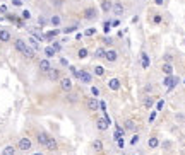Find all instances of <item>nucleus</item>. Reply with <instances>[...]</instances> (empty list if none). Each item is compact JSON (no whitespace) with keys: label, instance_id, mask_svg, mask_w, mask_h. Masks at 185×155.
<instances>
[{"label":"nucleus","instance_id":"obj_6","mask_svg":"<svg viewBox=\"0 0 185 155\" xmlns=\"http://www.w3.org/2000/svg\"><path fill=\"white\" fill-rule=\"evenodd\" d=\"M96 15H98V10H96L94 7H89V9H86V10H84V17H86L87 21L96 19Z\"/></svg>","mask_w":185,"mask_h":155},{"label":"nucleus","instance_id":"obj_4","mask_svg":"<svg viewBox=\"0 0 185 155\" xmlns=\"http://www.w3.org/2000/svg\"><path fill=\"white\" fill-rule=\"evenodd\" d=\"M77 79L81 80V82H84V84H91V82H93V79H91V73H87L86 70H79V75H77Z\"/></svg>","mask_w":185,"mask_h":155},{"label":"nucleus","instance_id":"obj_32","mask_svg":"<svg viewBox=\"0 0 185 155\" xmlns=\"http://www.w3.org/2000/svg\"><path fill=\"white\" fill-rule=\"evenodd\" d=\"M77 57L81 58V60H84V58L87 57V50H86V48H81V50H79V53H77Z\"/></svg>","mask_w":185,"mask_h":155},{"label":"nucleus","instance_id":"obj_25","mask_svg":"<svg viewBox=\"0 0 185 155\" xmlns=\"http://www.w3.org/2000/svg\"><path fill=\"white\" fill-rule=\"evenodd\" d=\"M111 2H110V0H103V2H101V9H103V12H108L110 9H111Z\"/></svg>","mask_w":185,"mask_h":155},{"label":"nucleus","instance_id":"obj_28","mask_svg":"<svg viewBox=\"0 0 185 155\" xmlns=\"http://www.w3.org/2000/svg\"><path fill=\"white\" fill-rule=\"evenodd\" d=\"M94 73H96V75H98V77H103V75H104V68H103V66H101V65L94 66Z\"/></svg>","mask_w":185,"mask_h":155},{"label":"nucleus","instance_id":"obj_2","mask_svg":"<svg viewBox=\"0 0 185 155\" xmlns=\"http://www.w3.org/2000/svg\"><path fill=\"white\" fill-rule=\"evenodd\" d=\"M17 148H19V150H22V152L31 150V140H29V138H26V136H22V138L19 140V143H17Z\"/></svg>","mask_w":185,"mask_h":155},{"label":"nucleus","instance_id":"obj_33","mask_svg":"<svg viewBox=\"0 0 185 155\" xmlns=\"http://www.w3.org/2000/svg\"><path fill=\"white\" fill-rule=\"evenodd\" d=\"M67 101H69V102H77L79 97H77L76 94H69V95H67Z\"/></svg>","mask_w":185,"mask_h":155},{"label":"nucleus","instance_id":"obj_37","mask_svg":"<svg viewBox=\"0 0 185 155\" xmlns=\"http://www.w3.org/2000/svg\"><path fill=\"white\" fill-rule=\"evenodd\" d=\"M163 106H165V101H158V102H156V106H154V108H156L154 111H161V109H163Z\"/></svg>","mask_w":185,"mask_h":155},{"label":"nucleus","instance_id":"obj_27","mask_svg":"<svg viewBox=\"0 0 185 155\" xmlns=\"http://www.w3.org/2000/svg\"><path fill=\"white\" fill-rule=\"evenodd\" d=\"M115 140H118V138H123V130H122V128H118V126H117V128H115Z\"/></svg>","mask_w":185,"mask_h":155},{"label":"nucleus","instance_id":"obj_29","mask_svg":"<svg viewBox=\"0 0 185 155\" xmlns=\"http://www.w3.org/2000/svg\"><path fill=\"white\" fill-rule=\"evenodd\" d=\"M104 55H106V51H104V48H98L96 50V58H104Z\"/></svg>","mask_w":185,"mask_h":155},{"label":"nucleus","instance_id":"obj_13","mask_svg":"<svg viewBox=\"0 0 185 155\" xmlns=\"http://www.w3.org/2000/svg\"><path fill=\"white\" fill-rule=\"evenodd\" d=\"M149 65H151L149 55H147V53H142V55H141V66H142V68H149Z\"/></svg>","mask_w":185,"mask_h":155},{"label":"nucleus","instance_id":"obj_18","mask_svg":"<svg viewBox=\"0 0 185 155\" xmlns=\"http://www.w3.org/2000/svg\"><path fill=\"white\" fill-rule=\"evenodd\" d=\"M48 79L50 80H58L60 79V72H58L57 68H52V70L48 72Z\"/></svg>","mask_w":185,"mask_h":155},{"label":"nucleus","instance_id":"obj_41","mask_svg":"<svg viewBox=\"0 0 185 155\" xmlns=\"http://www.w3.org/2000/svg\"><path fill=\"white\" fill-rule=\"evenodd\" d=\"M29 17H31V12H29V10H24L22 12V19H29Z\"/></svg>","mask_w":185,"mask_h":155},{"label":"nucleus","instance_id":"obj_16","mask_svg":"<svg viewBox=\"0 0 185 155\" xmlns=\"http://www.w3.org/2000/svg\"><path fill=\"white\" fill-rule=\"evenodd\" d=\"M161 70H163V73H165V75H173V65H171V63H168V61H166L165 65L161 66Z\"/></svg>","mask_w":185,"mask_h":155},{"label":"nucleus","instance_id":"obj_49","mask_svg":"<svg viewBox=\"0 0 185 155\" xmlns=\"http://www.w3.org/2000/svg\"><path fill=\"white\" fill-rule=\"evenodd\" d=\"M91 92H93V94H94V95H98V94H100V90L96 89V87H93V89H91Z\"/></svg>","mask_w":185,"mask_h":155},{"label":"nucleus","instance_id":"obj_36","mask_svg":"<svg viewBox=\"0 0 185 155\" xmlns=\"http://www.w3.org/2000/svg\"><path fill=\"white\" fill-rule=\"evenodd\" d=\"M69 70H70V73H72V75H74V77H76V79H77V75H79V70H77V68H76V66H69Z\"/></svg>","mask_w":185,"mask_h":155},{"label":"nucleus","instance_id":"obj_20","mask_svg":"<svg viewBox=\"0 0 185 155\" xmlns=\"http://www.w3.org/2000/svg\"><path fill=\"white\" fill-rule=\"evenodd\" d=\"M147 145H149V148H158V147H159V140H158V136H151L149 141H147Z\"/></svg>","mask_w":185,"mask_h":155},{"label":"nucleus","instance_id":"obj_45","mask_svg":"<svg viewBox=\"0 0 185 155\" xmlns=\"http://www.w3.org/2000/svg\"><path fill=\"white\" fill-rule=\"evenodd\" d=\"M170 147H171V141H165V143H163V148H165V150H168Z\"/></svg>","mask_w":185,"mask_h":155},{"label":"nucleus","instance_id":"obj_10","mask_svg":"<svg viewBox=\"0 0 185 155\" xmlns=\"http://www.w3.org/2000/svg\"><path fill=\"white\" fill-rule=\"evenodd\" d=\"M48 148V150H52V152H55L58 148V143H57V140H55V138H53V136H50V138H48V141H46V145H45Z\"/></svg>","mask_w":185,"mask_h":155},{"label":"nucleus","instance_id":"obj_11","mask_svg":"<svg viewBox=\"0 0 185 155\" xmlns=\"http://www.w3.org/2000/svg\"><path fill=\"white\" fill-rule=\"evenodd\" d=\"M60 87H62V90L69 92V90L72 89V80L70 79H62L60 80Z\"/></svg>","mask_w":185,"mask_h":155},{"label":"nucleus","instance_id":"obj_21","mask_svg":"<svg viewBox=\"0 0 185 155\" xmlns=\"http://www.w3.org/2000/svg\"><path fill=\"white\" fill-rule=\"evenodd\" d=\"M135 128H137V124H135V121H134V119H127V121H125V130L134 131Z\"/></svg>","mask_w":185,"mask_h":155},{"label":"nucleus","instance_id":"obj_3","mask_svg":"<svg viewBox=\"0 0 185 155\" xmlns=\"http://www.w3.org/2000/svg\"><path fill=\"white\" fill-rule=\"evenodd\" d=\"M108 124H110V119H108V116L104 114V118H100L98 121H96V126H98V130L100 131H104L106 128H108Z\"/></svg>","mask_w":185,"mask_h":155},{"label":"nucleus","instance_id":"obj_46","mask_svg":"<svg viewBox=\"0 0 185 155\" xmlns=\"http://www.w3.org/2000/svg\"><path fill=\"white\" fill-rule=\"evenodd\" d=\"M139 141V136H134L132 140H130V145H135V143H137Z\"/></svg>","mask_w":185,"mask_h":155},{"label":"nucleus","instance_id":"obj_44","mask_svg":"<svg viewBox=\"0 0 185 155\" xmlns=\"http://www.w3.org/2000/svg\"><path fill=\"white\" fill-rule=\"evenodd\" d=\"M12 4H14L15 7H21V5H22V0H12Z\"/></svg>","mask_w":185,"mask_h":155},{"label":"nucleus","instance_id":"obj_30","mask_svg":"<svg viewBox=\"0 0 185 155\" xmlns=\"http://www.w3.org/2000/svg\"><path fill=\"white\" fill-rule=\"evenodd\" d=\"M74 31H77V24H72V26H69V27L63 29V33L69 34V33H74Z\"/></svg>","mask_w":185,"mask_h":155},{"label":"nucleus","instance_id":"obj_54","mask_svg":"<svg viewBox=\"0 0 185 155\" xmlns=\"http://www.w3.org/2000/svg\"><path fill=\"white\" fill-rule=\"evenodd\" d=\"M36 155H39V153H36Z\"/></svg>","mask_w":185,"mask_h":155},{"label":"nucleus","instance_id":"obj_51","mask_svg":"<svg viewBox=\"0 0 185 155\" xmlns=\"http://www.w3.org/2000/svg\"><path fill=\"white\" fill-rule=\"evenodd\" d=\"M154 4H156V5H163V4H165V0H154Z\"/></svg>","mask_w":185,"mask_h":155},{"label":"nucleus","instance_id":"obj_9","mask_svg":"<svg viewBox=\"0 0 185 155\" xmlns=\"http://www.w3.org/2000/svg\"><path fill=\"white\" fill-rule=\"evenodd\" d=\"M111 10H113L115 15H122L123 14V4L122 2H115V4L111 5Z\"/></svg>","mask_w":185,"mask_h":155},{"label":"nucleus","instance_id":"obj_53","mask_svg":"<svg viewBox=\"0 0 185 155\" xmlns=\"http://www.w3.org/2000/svg\"><path fill=\"white\" fill-rule=\"evenodd\" d=\"M165 60L168 61V63H170V61H171V55H166V57H165Z\"/></svg>","mask_w":185,"mask_h":155},{"label":"nucleus","instance_id":"obj_5","mask_svg":"<svg viewBox=\"0 0 185 155\" xmlns=\"http://www.w3.org/2000/svg\"><path fill=\"white\" fill-rule=\"evenodd\" d=\"M86 106L89 111H100V101H96V99H87Z\"/></svg>","mask_w":185,"mask_h":155},{"label":"nucleus","instance_id":"obj_42","mask_svg":"<svg viewBox=\"0 0 185 155\" xmlns=\"http://www.w3.org/2000/svg\"><path fill=\"white\" fill-rule=\"evenodd\" d=\"M100 109L101 111H106V102L104 101H100Z\"/></svg>","mask_w":185,"mask_h":155},{"label":"nucleus","instance_id":"obj_39","mask_svg":"<svg viewBox=\"0 0 185 155\" xmlns=\"http://www.w3.org/2000/svg\"><path fill=\"white\" fill-rule=\"evenodd\" d=\"M94 33H96V31H94L93 27H91V29H86V31H84V34H86V36H93Z\"/></svg>","mask_w":185,"mask_h":155},{"label":"nucleus","instance_id":"obj_8","mask_svg":"<svg viewBox=\"0 0 185 155\" xmlns=\"http://www.w3.org/2000/svg\"><path fill=\"white\" fill-rule=\"evenodd\" d=\"M39 70L43 72V73H48V72L52 70V65H50V61H48V58H45V60L39 61Z\"/></svg>","mask_w":185,"mask_h":155},{"label":"nucleus","instance_id":"obj_48","mask_svg":"<svg viewBox=\"0 0 185 155\" xmlns=\"http://www.w3.org/2000/svg\"><path fill=\"white\" fill-rule=\"evenodd\" d=\"M111 43H113L111 38H104V44H111Z\"/></svg>","mask_w":185,"mask_h":155},{"label":"nucleus","instance_id":"obj_22","mask_svg":"<svg viewBox=\"0 0 185 155\" xmlns=\"http://www.w3.org/2000/svg\"><path fill=\"white\" fill-rule=\"evenodd\" d=\"M152 106H154V99H152L151 95H146V99H144V108L149 109V108H152Z\"/></svg>","mask_w":185,"mask_h":155},{"label":"nucleus","instance_id":"obj_35","mask_svg":"<svg viewBox=\"0 0 185 155\" xmlns=\"http://www.w3.org/2000/svg\"><path fill=\"white\" fill-rule=\"evenodd\" d=\"M50 22H52L53 26H58V24H60V17H58V15H53L52 19H50Z\"/></svg>","mask_w":185,"mask_h":155},{"label":"nucleus","instance_id":"obj_31","mask_svg":"<svg viewBox=\"0 0 185 155\" xmlns=\"http://www.w3.org/2000/svg\"><path fill=\"white\" fill-rule=\"evenodd\" d=\"M29 43H31V46H33V50H38V48H39V44H38V39H36V38H33V36L29 38Z\"/></svg>","mask_w":185,"mask_h":155},{"label":"nucleus","instance_id":"obj_24","mask_svg":"<svg viewBox=\"0 0 185 155\" xmlns=\"http://www.w3.org/2000/svg\"><path fill=\"white\" fill-rule=\"evenodd\" d=\"M2 155H15V148H14L12 145L5 147L4 150H2Z\"/></svg>","mask_w":185,"mask_h":155},{"label":"nucleus","instance_id":"obj_14","mask_svg":"<svg viewBox=\"0 0 185 155\" xmlns=\"http://www.w3.org/2000/svg\"><path fill=\"white\" fill-rule=\"evenodd\" d=\"M91 148H93L94 152H98V153L103 152V141H101V140H94L93 143H91Z\"/></svg>","mask_w":185,"mask_h":155},{"label":"nucleus","instance_id":"obj_17","mask_svg":"<svg viewBox=\"0 0 185 155\" xmlns=\"http://www.w3.org/2000/svg\"><path fill=\"white\" fill-rule=\"evenodd\" d=\"M0 41L2 43L10 41V33L7 31V29H2V31H0Z\"/></svg>","mask_w":185,"mask_h":155},{"label":"nucleus","instance_id":"obj_26","mask_svg":"<svg viewBox=\"0 0 185 155\" xmlns=\"http://www.w3.org/2000/svg\"><path fill=\"white\" fill-rule=\"evenodd\" d=\"M58 33H60L58 29H53V31H48V33L45 34V38H46V39H53V38H55V36H57Z\"/></svg>","mask_w":185,"mask_h":155},{"label":"nucleus","instance_id":"obj_7","mask_svg":"<svg viewBox=\"0 0 185 155\" xmlns=\"http://www.w3.org/2000/svg\"><path fill=\"white\" fill-rule=\"evenodd\" d=\"M14 46H15V50H17L19 53H22V55H24V51L28 50V44H26L22 39H15V41H14Z\"/></svg>","mask_w":185,"mask_h":155},{"label":"nucleus","instance_id":"obj_55","mask_svg":"<svg viewBox=\"0 0 185 155\" xmlns=\"http://www.w3.org/2000/svg\"><path fill=\"white\" fill-rule=\"evenodd\" d=\"M183 82H185V80H183Z\"/></svg>","mask_w":185,"mask_h":155},{"label":"nucleus","instance_id":"obj_38","mask_svg":"<svg viewBox=\"0 0 185 155\" xmlns=\"http://www.w3.org/2000/svg\"><path fill=\"white\" fill-rule=\"evenodd\" d=\"M52 46H53V50H55V51H60V50H62V44H60V43H57V41H53Z\"/></svg>","mask_w":185,"mask_h":155},{"label":"nucleus","instance_id":"obj_40","mask_svg":"<svg viewBox=\"0 0 185 155\" xmlns=\"http://www.w3.org/2000/svg\"><path fill=\"white\" fill-rule=\"evenodd\" d=\"M110 26H111V22H104L103 24V31H104V33H108V31H110Z\"/></svg>","mask_w":185,"mask_h":155},{"label":"nucleus","instance_id":"obj_15","mask_svg":"<svg viewBox=\"0 0 185 155\" xmlns=\"http://www.w3.org/2000/svg\"><path fill=\"white\" fill-rule=\"evenodd\" d=\"M48 138H50V135H48V133H45V131L38 133V143H39V145H46Z\"/></svg>","mask_w":185,"mask_h":155},{"label":"nucleus","instance_id":"obj_19","mask_svg":"<svg viewBox=\"0 0 185 155\" xmlns=\"http://www.w3.org/2000/svg\"><path fill=\"white\" fill-rule=\"evenodd\" d=\"M108 87H110L111 90H118V89H120V80H118V79H111V80L108 82Z\"/></svg>","mask_w":185,"mask_h":155},{"label":"nucleus","instance_id":"obj_1","mask_svg":"<svg viewBox=\"0 0 185 155\" xmlns=\"http://www.w3.org/2000/svg\"><path fill=\"white\" fill-rule=\"evenodd\" d=\"M178 82H180V79H178V77H175V75H166L165 80H163V85H166V87H168V90H173L176 85H178Z\"/></svg>","mask_w":185,"mask_h":155},{"label":"nucleus","instance_id":"obj_23","mask_svg":"<svg viewBox=\"0 0 185 155\" xmlns=\"http://www.w3.org/2000/svg\"><path fill=\"white\" fill-rule=\"evenodd\" d=\"M55 53H57V51L53 50V46H46V48H45V57H46V58H53V57H55Z\"/></svg>","mask_w":185,"mask_h":155},{"label":"nucleus","instance_id":"obj_47","mask_svg":"<svg viewBox=\"0 0 185 155\" xmlns=\"http://www.w3.org/2000/svg\"><path fill=\"white\" fill-rule=\"evenodd\" d=\"M60 63H62L63 66H67V65H69V61H67L65 58H60Z\"/></svg>","mask_w":185,"mask_h":155},{"label":"nucleus","instance_id":"obj_50","mask_svg":"<svg viewBox=\"0 0 185 155\" xmlns=\"http://www.w3.org/2000/svg\"><path fill=\"white\" fill-rule=\"evenodd\" d=\"M0 12H2V14H4V12H7V7H5V5H0Z\"/></svg>","mask_w":185,"mask_h":155},{"label":"nucleus","instance_id":"obj_43","mask_svg":"<svg viewBox=\"0 0 185 155\" xmlns=\"http://www.w3.org/2000/svg\"><path fill=\"white\" fill-rule=\"evenodd\" d=\"M154 119H156V111L149 114V123H152V121H154Z\"/></svg>","mask_w":185,"mask_h":155},{"label":"nucleus","instance_id":"obj_52","mask_svg":"<svg viewBox=\"0 0 185 155\" xmlns=\"http://www.w3.org/2000/svg\"><path fill=\"white\" fill-rule=\"evenodd\" d=\"M111 26H115V27H118V26H120V21H113V22H111Z\"/></svg>","mask_w":185,"mask_h":155},{"label":"nucleus","instance_id":"obj_12","mask_svg":"<svg viewBox=\"0 0 185 155\" xmlns=\"http://www.w3.org/2000/svg\"><path fill=\"white\" fill-rule=\"evenodd\" d=\"M104 58H106V60H108L110 63H113V61H117V58H118V53L115 51V50H110V51H106Z\"/></svg>","mask_w":185,"mask_h":155},{"label":"nucleus","instance_id":"obj_34","mask_svg":"<svg viewBox=\"0 0 185 155\" xmlns=\"http://www.w3.org/2000/svg\"><path fill=\"white\" fill-rule=\"evenodd\" d=\"M163 22V17L159 14H156L154 17H152V24H161Z\"/></svg>","mask_w":185,"mask_h":155}]
</instances>
